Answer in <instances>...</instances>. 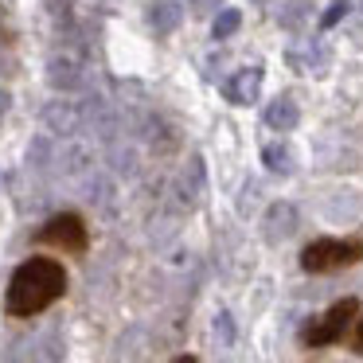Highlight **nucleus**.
Listing matches in <instances>:
<instances>
[{"mask_svg":"<svg viewBox=\"0 0 363 363\" xmlns=\"http://www.w3.org/2000/svg\"><path fill=\"white\" fill-rule=\"evenodd\" d=\"M63 293H67L63 262L35 254L24 266H16V274L9 281V293H4V308H9V316H35L55 305Z\"/></svg>","mask_w":363,"mask_h":363,"instance_id":"obj_1","label":"nucleus"},{"mask_svg":"<svg viewBox=\"0 0 363 363\" xmlns=\"http://www.w3.org/2000/svg\"><path fill=\"white\" fill-rule=\"evenodd\" d=\"M363 262V242L359 238H316L301 250V266L308 274H332V269H344Z\"/></svg>","mask_w":363,"mask_h":363,"instance_id":"obj_2","label":"nucleus"},{"mask_svg":"<svg viewBox=\"0 0 363 363\" xmlns=\"http://www.w3.org/2000/svg\"><path fill=\"white\" fill-rule=\"evenodd\" d=\"M355 316H359V301H355V297L336 301V305H332L328 313L320 316V320H313V324L305 328V344H308V347H324V344H336V340H344V332L352 328Z\"/></svg>","mask_w":363,"mask_h":363,"instance_id":"obj_3","label":"nucleus"},{"mask_svg":"<svg viewBox=\"0 0 363 363\" xmlns=\"http://www.w3.org/2000/svg\"><path fill=\"white\" fill-rule=\"evenodd\" d=\"M40 242L43 246H59V250H67V254H82V250H86V242H90V235H86L82 215L63 211V215H55V219L40 230Z\"/></svg>","mask_w":363,"mask_h":363,"instance_id":"obj_4","label":"nucleus"},{"mask_svg":"<svg viewBox=\"0 0 363 363\" xmlns=\"http://www.w3.org/2000/svg\"><path fill=\"white\" fill-rule=\"evenodd\" d=\"M258 86H262V71H242V74L230 79L227 98H230V102H238V106H250L254 98H258Z\"/></svg>","mask_w":363,"mask_h":363,"instance_id":"obj_5","label":"nucleus"},{"mask_svg":"<svg viewBox=\"0 0 363 363\" xmlns=\"http://www.w3.org/2000/svg\"><path fill=\"white\" fill-rule=\"evenodd\" d=\"M266 121H269V125H277V129H289L293 121H297V106H293L289 98H277V102L266 110Z\"/></svg>","mask_w":363,"mask_h":363,"instance_id":"obj_6","label":"nucleus"},{"mask_svg":"<svg viewBox=\"0 0 363 363\" xmlns=\"http://www.w3.org/2000/svg\"><path fill=\"white\" fill-rule=\"evenodd\" d=\"M238 20H242V16H238L235 9H227V12H223V16H219V20H215V35H219V40H223V35H230V32H235V28H238Z\"/></svg>","mask_w":363,"mask_h":363,"instance_id":"obj_7","label":"nucleus"},{"mask_svg":"<svg viewBox=\"0 0 363 363\" xmlns=\"http://www.w3.org/2000/svg\"><path fill=\"white\" fill-rule=\"evenodd\" d=\"M157 20H160L164 28H172L176 20H180V9H176V4H160V9H157Z\"/></svg>","mask_w":363,"mask_h":363,"instance_id":"obj_8","label":"nucleus"},{"mask_svg":"<svg viewBox=\"0 0 363 363\" xmlns=\"http://www.w3.org/2000/svg\"><path fill=\"white\" fill-rule=\"evenodd\" d=\"M266 164L277 168V172H285V168H289V160H285V149H266Z\"/></svg>","mask_w":363,"mask_h":363,"instance_id":"obj_9","label":"nucleus"},{"mask_svg":"<svg viewBox=\"0 0 363 363\" xmlns=\"http://www.w3.org/2000/svg\"><path fill=\"white\" fill-rule=\"evenodd\" d=\"M344 12H347V4H344V0H336V4H332V9H328V12H324V20H320V28H332V24H336V20H340V16H344Z\"/></svg>","mask_w":363,"mask_h":363,"instance_id":"obj_10","label":"nucleus"},{"mask_svg":"<svg viewBox=\"0 0 363 363\" xmlns=\"http://www.w3.org/2000/svg\"><path fill=\"white\" fill-rule=\"evenodd\" d=\"M352 344H355V352H363V316H359V324H355V336H352Z\"/></svg>","mask_w":363,"mask_h":363,"instance_id":"obj_11","label":"nucleus"},{"mask_svg":"<svg viewBox=\"0 0 363 363\" xmlns=\"http://www.w3.org/2000/svg\"><path fill=\"white\" fill-rule=\"evenodd\" d=\"M172 363H199L196 355H180V359H172Z\"/></svg>","mask_w":363,"mask_h":363,"instance_id":"obj_12","label":"nucleus"},{"mask_svg":"<svg viewBox=\"0 0 363 363\" xmlns=\"http://www.w3.org/2000/svg\"><path fill=\"white\" fill-rule=\"evenodd\" d=\"M203 4H211V0H196V9H203Z\"/></svg>","mask_w":363,"mask_h":363,"instance_id":"obj_13","label":"nucleus"}]
</instances>
